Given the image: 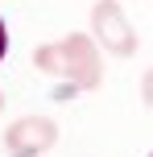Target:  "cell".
<instances>
[{"mask_svg":"<svg viewBox=\"0 0 153 157\" xmlns=\"http://www.w3.org/2000/svg\"><path fill=\"white\" fill-rule=\"evenodd\" d=\"M33 66L46 78H58V99H71L75 91H95L104 83V58L91 33H66L58 41L33 50Z\"/></svg>","mask_w":153,"mask_h":157,"instance_id":"cell-1","label":"cell"},{"mask_svg":"<svg viewBox=\"0 0 153 157\" xmlns=\"http://www.w3.org/2000/svg\"><path fill=\"white\" fill-rule=\"evenodd\" d=\"M91 37L112 58H132L137 54V29L124 17L120 0H95L91 4Z\"/></svg>","mask_w":153,"mask_h":157,"instance_id":"cell-2","label":"cell"},{"mask_svg":"<svg viewBox=\"0 0 153 157\" xmlns=\"http://www.w3.org/2000/svg\"><path fill=\"white\" fill-rule=\"evenodd\" d=\"M54 145H58V124L46 116H21L4 132L8 157H46Z\"/></svg>","mask_w":153,"mask_h":157,"instance_id":"cell-3","label":"cell"},{"mask_svg":"<svg viewBox=\"0 0 153 157\" xmlns=\"http://www.w3.org/2000/svg\"><path fill=\"white\" fill-rule=\"evenodd\" d=\"M141 99H145V108H153V66L145 71V78H141Z\"/></svg>","mask_w":153,"mask_h":157,"instance_id":"cell-4","label":"cell"},{"mask_svg":"<svg viewBox=\"0 0 153 157\" xmlns=\"http://www.w3.org/2000/svg\"><path fill=\"white\" fill-rule=\"evenodd\" d=\"M4 54H8V25H4V17H0V62H4Z\"/></svg>","mask_w":153,"mask_h":157,"instance_id":"cell-5","label":"cell"},{"mask_svg":"<svg viewBox=\"0 0 153 157\" xmlns=\"http://www.w3.org/2000/svg\"><path fill=\"white\" fill-rule=\"evenodd\" d=\"M0 108H4V95H0Z\"/></svg>","mask_w":153,"mask_h":157,"instance_id":"cell-6","label":"cell"},{"mask_svg":"<svg viewBox=\"0 0 153 157\" xmlns=\"http://www.w3.org/2000/svg\"><path fill=\"white\" fill-rule=\"evenodd\" d=\"M149 157H153V153H149Z\"/></svg>","mask_w":153,"mask_h":157,"instance_id":"cell-7","label":"cell"}]
</instances>
